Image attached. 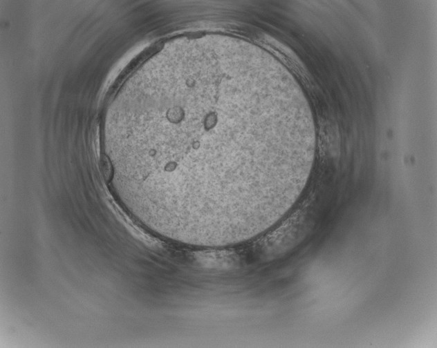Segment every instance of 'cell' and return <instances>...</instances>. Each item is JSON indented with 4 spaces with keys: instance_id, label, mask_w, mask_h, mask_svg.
I'll return each mask as SVG.
<instances>
[{
    "instance_id": "6da1fadb",
    "label": "cell",
    "mask_w": 437,
    "mask_h": 348,
    "mask_svg": "<svg viewBox=\"0 0 437 348\" xmlns=\"http://www.w3.org/2000/svg\"><path fill=\"white\" fill-rule=\"evenodd\" d=\"M189 81L183 88L138 100L118 189L165 225L245 216L271 182L277 142L272 110L230 78Z\"/></svg>"
}]
</instances>
